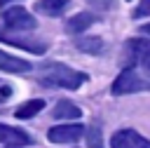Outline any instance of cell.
<instances>
[{
    "instance_id": "18",
    "label": "cell",
    "mask_w": 150,
    "mask_h": 148,
    "mask_svg": "<svg viewBox=\"0 0 150 148\" xmlns=\"http://www.w3.org/2000/svg\"><path fill=\"white\" fill-rule=\"evenodd\" d=\"M112 2L115 0H91V5H96V7H103V5L105 7H112Z\"/></svg>"
},
{
    "instance_id": "17",
    "label": "cell",
    "mask_w": 150,
    "mask_h": 148,
    "mask_svg": "<svg viewBox=\"0 0 150 148\" xmlns=\"http://www.w3.org/2000/svg\"><path fill=\"white\" fill-rule=\"evenodd\" d=\"M9 96H12V87H9L7 82H2V80H0V103H2V101H7Z\"/></svg>"
},
{
    "instance_id": "16",
    "label": "cell",
    "mask_w": 150,
    "mask_h": 148,
    "mask_svg": "<svg viewBox=\"0 0 150 148\" xmlns=\"http://www.w3.org/2000/svg\"><path fill=\"white\" fill-rule=\"evenodd\" d=\"M148 14H150V0H141V5L136 7L134 16H136V19H141V16H148Z\"/></svg>"
},
{
    "instance_id": "15",
    "label": "cell",
    "mask_w": 150,
    "mask_h": 148,
    "mask_svg": "<svg viewBox=\"0 0 150 148\" xmlns=\"http://www.w3.org/2000/svg\"><path fill=\"white\" fill-rule=\"evenodd\" d=\"M87 146L89 148H103V136H101V127L94 122V125H89V129H87Z\"/></svg>"
},
{
    "instance_id": "8",
    "label": "cell",
    "mask_w": 150,
    "mask_h": 148,
    "mask_svg": "<svg viewBox=\"0 0 150 148\" xmlns=\"http://www.w3.org/2000/svg\"><path fill=\"white\" fill-rule=\"evenodd\" d=\"M0 40L2 42H7V45H14V47H21V49H28V52H33V54H42L45 49H47V42H42V40H26V38H14V35H9V33H0Z\"/></svg>"
},
{
    "instance_id": "22",
    "label": "cell",
    "mask_w": 150,
    "mask_h": 148,
    "mask_svg": "<svg viewBox=\"0 0 150 148\" xmlns=\"http://www.w3.org/2000/svg\"><path fill=\"white\" fill-rule=\"evenodd\" d=\"M9 148H12V146H9Z\"/></svg>"
},
{
    "instance_id": "14",
    "label": "cell",
    "mask_w": 150,
    "mask_h": 148,
    "mask_svg": "<svg viewBox=\"0 0 150 148\" xmlns=\"http://www.w3.org/2000/svg\"><path fill=\"white\" fill-rule=\"evenodd\" d=\"M42 106H45V101H42V99H33V101H28V103H23V106H19V108H16V117H19V120L33 117L35 113H40V110H42Z\"/></svg>"
},
{
    "instance_id": "20",
    "label": "cell",
    "mask_w": 150,
    "mask_h": 148,
    "mask_svg": "<svg viewBox=\"0 0 150 148\" xmlns=\"http://www.w3.org/2000/svg\"><path fill=\"white\" fill-rule=\"evenodd\" d=\"M143 66H145V70H148V73H150V61H145V63H143Z\"/></svg>"
},
{
    "instance_id": "2",
    "label": "cell",
    "mask_w": 150,
    "mask_h": 148,
    "mask_svg": "<svg viewBox=\"0 0 150 148\" xmlns=\"http://www.w3.org/2000/svg\"><path fill=\"white\" fill-rule=\"evenodd\" d=\"M143 89H150V85H148L131 66H127V68L115 78V82H112V87H110V92H112L115 96H120V94H134V92H143Z\"/></svg>"
},
{
    "instance_id": "9",
    "label": "cell",
    "mask_w": 150,
    "mask_h": 148,
    "mask_svg": "<svg viewBox=\"0 0 150 148\" xmlns=\"http://www.w3.org/2000/svg\"><path fill=\"white\" fill-rule=\"evenodd\" d=\"M30 66L33 63H28L26 59H19V56L0 52V68L7 70V73H26V70H30Z\"/></svg>"
},
{
    "instance_id": "5",
    "label": "cell",
    "mask_w": 150,
    "mask_h": 148,
    "mask_svg": "<svg viewBox=\"0 0 150 148\" xmlns=\"http://www.w3.org/2000/svg\"><path fill=\"white\" fill-rule=\"evenodd\" d=\"M87 134L84 125H56L49 129V141L52 143H75Z\"/></svg>"
},
{
    "instance_id": "11",
    "label": "cell",
    "mask_w": 150,
    "mask_h": 148,
    "mask_svg": "<svg viewBox=\"0 0 150 148\" xmlns=\"http://www.w3.org/2000/svg\"><path fill=\"white\" fill-rule=\"evenodd\" d=\"M80 115H82V110L73 101H59L54 106V117L56 120H77Z\"/></svg>"
},
{
    "instance_id": "1",
    "label": "cell",
    "mask_w": 150,
    "mask_h": 148,
    "mask_svg": "<svg viewBox=\"0 0 150 148\" xmlns=\"http://www.w3.org/2000/svg\"><path fill=\"white\" fill-rule=\"evenodd\" d=\"M87 75L68 68L63 63H45L40 70V82L45 87H63V89H77L80 85H84Z\"/></svg>"
},
{
    "instance_id": "7",
    "label": "cell",
    "mask_w": 150,
    "mask_h": 148,
    "mask_svg": "<svg viewBox=\"0 0 150 148\" xmlns=\"http://www.w3.org/2000/svg\"><path fill=\"white\" fill-rule=\"evenodd\" d=\"M0 143H9V146H30L33 139L30 134L16 129V127H7V125H0Z\"/></svg>"
},
{
    "instance_id": "4",
    "label": "cell",
    "mask_w": 150,
    "mask_h": 148,
    "mask_svg": "<svg viewBox=\"0 0 150 148\" xmlns=\"http://www.w3.org/2000/svg\"><path fill=\"white\" fill-rule=\"evenodd\" d=\"M150 61V40L143 38H134L124 45V66H134V63H145Z\"/></svg>"
},
{
    "instance_id": "10",
    "label": "cell",
    "mask_w": 150,
    "mask_h": 148,
    "mask_svg": "<svg viewBox=\"0 0 150 148\" xmlns=\"http://www.w3.org/2000/svg\"><path fill=\"white\" fill-rule=\"evenodd\" d=\"M94 21H96V14H91V12H80V14H75L73 19L66 21V31H68V33H80V31L89 28Z\"/></svg>"
},
{
    "instance_id": "3",
    "label": "cell",
    "mask_w": 150,
    "mask_h": 148,
    "mask_svg": "<svg viewBox=\"0 0 150 148\" xmlns=\"http://www.w3.org/2000/svg\"><path fill=\"white\" fill-rule=\"evenodd\" d=\"M2 21L12 31H33L38 26L35 16L28 9H23V7H9V9H5L2 12Z\"/></svg>"
},
{
    "instance_id": "12",
    "label": "cell",
    "mask_w": 150,
    "mask_h": 148,
    "mask_svg": "<svg viewBox=\"0 0 150 148\" xmlns=\"http://www.w3.org/2000/svg\"><path fill=\"white\" fill-rule=\"evenodd\" d=\"M68 2L70 0H40L38 9L42 14H47V16H59V14H63V9H66Z\"/></svg>"
},
{
    "instance_id": "6",
    "label": "cell",
    "mask_w": 150,
    "mask_h": 148,
    "mask_svg": "<svg viewBox=\"0 0 150 148\" xmlns=\"http://www.w3.org/2000/svg\"><path fill=\"white\" fill-rule=\"evenodd\" d=\"M110 148H150V141L145 136L136 134L134 129H122V132L112 134Z\"/></svg>"
},
{
    "instance_id": "21",
    "label": "cell",
    "mask_w": 150,
    "mask_h": 148,
    "mask_svg": "<svg viewBox=\"0 0 150 148\" xmlns=\"http://www.w3.org/2000/svg\"><path fill=\"white\" fill-rule=\"evenodd\" d=\"M7 2H12V0H0V5H7Z\"/></svg>"
},
{
    "instance_id": "13",
    "label": "cell",
    "mask_w": 150,
    "mask_h": 148,
    "mask_svg": "<svg viewBox=\"0 0 150 148\" xmlns=\"http://www.w3.org/2000/svg\"><path fill=\"white\" fill-rule=\"evenodd\" d=\"M75 47H77L80 52L101 54V52L105 49V42H103V40H98V38H82V40H77V42H75Z\"/></svg>"
},
{
    "instance_id": "19",
    "label": "cell",
    "mask_w": 150,
    "mask_h": 148,
    "mask_svg": "<svg viewBox=\"0 0 150 148\" xmlns=\"http://www.w3.org/2000/svg\"><path fill=\"white\" fill-rule=\"evenodd\" d=\"M143 31H145V33L150 35V23H148V26H143Z\"/></svg>"
}]
</instances>
